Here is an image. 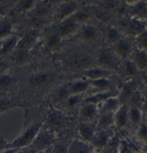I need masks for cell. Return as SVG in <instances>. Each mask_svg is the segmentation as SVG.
Here are the masks:
<instances>
[{"label": "cell", "mask_w": 147, "mask_h": 153, "mask_svg": "<svg viewBox=\"0 0 147 153\" xmlns=\"http://www.w3.org/2000/svg\"><path fill=\"white\" fill-rule=\"evenodd\" d=\"M57 78V74L52 71H36L31 73L27 79V88L32 94L43 90L52 83Z\"/></svg>", "instance_id": "6da1fadb"}, {"label": "cell", "mask_w": 147, "mask_h": 153, "mask_svg": "<svg viewBox=\"0 0 147 153\" xmlns=\"http://www.w3.org/2000/svg\"><path fill=\"white\" fill-rule=\"evenodd\" d=\"M43 127V122H34L28 127H25L21 134L11 143H9V148L23 149L29 147L37 137V134Z\"/></svg>", "instance_id": "7a4b0ae2"}, {"label": "cell", "mask_w": 147, "mask_h": 153, "mask_svg": "<svg viewBox=\"0 0 147 153\" xmlns=\"http://www.w3.org/2000/svg\"><path fill=\"white\" fill-rule=\"evenodd\" d=\"M56 138H55L54 132L43 128L40 132L37 134V137L35 138L34 142L30 146L38 152L50 149V147L52 144H54Z\"/></svg>", "instance_id": "3957f363"}, {"label": "cell", "mask_w": 147, "mask_h": 153, "mask_svg": "<svg viewBox=\"0 0 147 153\" xmlns=\"http://www.w3.org/2000/svg\"><path fill=\"white\" fill-rule=\"evenodd\" d=\"M20 38V36L13 34V36L0 41V57L3 59L10 57V55L15 51Z\"/></svg>", "instance_id": "277c9868"}, {"label": "cell", "mask_w": 147, "mask_h": 153, "mask_svg": "<svg viewBox=\"0 0 147 153\" xmlns=\"http://www.w3.org/2000/svg\"><path fill=\"white\" fill-rule=\"evenodd\" d=\"M66 122V119L64 114L57 110H51L48 112L45 123L47 124L48 128H45L47 129H50L52 131V129L60 128L63 126Z\"/></svg>", "instance_id": "5b68a950"}, {"label": "cell", "mask_w": 147, "mask_h": 153, "mask_svg": "<svg viewBox=\"0 0 147 153\" xmlns=\"http://www.w3.org/2000/svg\"><path fill=\"white\" fill-rule=\"evenodd\" d=\"M78 27V23L75 22L71 17L64 20L57 27L56 33L62 38L73 34Z\"/></svg>", "instance_id": "8992f818"}, {"label": "cell", "mask_w": 147, "mask_h": 153, "mask_svg": "<svg viewBox=\"0 0 147 153\" xmlns=\"http://www.w3.org/2000/svg\"><path fill=\"white\" fill-rule=\"evenodd\" d=\"M18 80L10 74H0V94L4 92H10L17 87Z\"/></svg>", "instance_id": "52a82bcc"}, {"label": "cell", "mask_w": 147, "mask_h": 153, "mask_svg": "<svg viewBox=\"0 0 147 153\" xmlns=\"http://www.w3.org/2000/svg\"><path fill=\"white\" fill-rule=\"evenodd\" d=\"M37 38V30H35V29L29 30L28 32H27L23 36H21L20 38V41H19L16 48L26 50V51H30L31 48L36 44Z\"/></svg>", "instance_id": "ba28073f"}, {"label": "cell", "mask_w": 147, "mask_h": 153, "mask_svg": "<svg viewBox=\"0 0 147 153\" xmlns=\"http://www.w3.org/2000/svg\"><path fill=\"white\" fill-rule=\"evenodd\" d=\"M75 12H77V4L75 2L70 1L63 3L57 12V17L60 22L71 17Z\"/></svg>", "instance_id": "9c48e42d"}, {"label": "cell", "mask_w": 147, "mask_h": 153, "mask_svg": "<svg viewBox=\"0 0 147 153\" xmlns=\"http://www.w3.org/2000/svg\"><path fill=\"white\" fill-rule=\"evenodd\" d=\"M13 22L9 16H5L0 20V41L13 35Z\"/></svg>", "instance_id": "30bf717a"}, {"label": "cell", "mask_w": 147, "mask_h": 153, "mask_svg": "<svg viewBox=\"0 0 147 153\" xmlns=\"http://www.w3.org/2000/svg\"><path fill=\"white\" fill-rule=\"evenodd\" d=\"M67 66L72 68H81L88 66L90 63V58L87 55L75 54L67 59Z\"/></svg>", "instance_id": "8fae6325"}, {"label": "cell", "mask_w": 147, "mask_h": 153, "mask_svg": "<svg viewBox=\"0 0 147 153\" xmlns=\"http://www.w3.org/2000/svg\"><path fill=\"white\" fill-rule=\"evenodd\" d=\"M37 4L36 1L33 0H26V1H18L13 4L12 7V11L15 13H26L28 12H31L35 7Z\"/></svg>", "instance_id": "7c38bea8"}, {"label": "cell", "mask_w": 147, "mask_h": 153, "mask_svg": "<svg viewBox=\"0 0 147 153\" xmlns=\"http://www.w3.org/2000/svg\"><path fill=\"white\" fill-rule=\"evenodd\" d=\"M19 106L24 105L14 98H12L8 96H3V94H0V114L4 113L6 111Z\"/></svg>", "instance_id": "4fadbf2b"}, {"label": "cell", "mask_w": 147, "mask_h": 153, "mask_svg": "<svg viewBox=\"0 0 147 153\" xmlns=\"http://www.w3.org/2000/svg\"><path fill=\"white\" fill-rule=\"evenodd\" d=\"M10 58L12 59L13 62L18 65H24L28 63L30 59V51L16 48L15 51L10 55Z\"/></svg>", "instance_id": "5bb4252c"}, {"label": "cell", "mask_w": 147, "mask_h": 153, "mask_svg": "<svg viewBox=\"0 0 147 153\" xmlns=\"http://www.w3.org/2000/svg\"><path fill=\"white\" fill-rule=\"evenodd\" d=\"M68 153H92V151L86 142L74 141L69 144Z\"/></svg>", "instance_id": "9a60e30c"}, {"label": "cell", "mask_w": 147, "mask_h": 153, "mask_svg": "<svg viewBox=\"0 0 147 153\" xmlns=\"http://www.w3.org/2000/svg\"><path fill=\"white\" fill-rule=\"evenodd\" d=\"M78 132H79V134L82 137L83 141L86 142V143L91 142L95 135L93 128L90 125L86 124V123H81L78 126Z\"/></svg>", "instance_id": "2e32d148"}, {"label": "cell", "mask_w": 147, "mask_h": 153, "mask_svg": "<svg viewBox=\"0 0 147 153\" xmlns=\"http://www.w3.org/2000/svg\"><path fill=\"white\" fill-rule=\"evenodd\" d=\"M98 62L100 65L103 66H113L115 65V59L114 56L113 55V53H111L109 51H100L99 55H98Z\"/></svg>", "instance_id": "e0dca14e"}, {"label": "cell", "mask_w": 147, "mask_h": 153, "mask_svg": "<svg viewBox=\"0 0 147 153\" xmlns=\"http://www.w3.org/2000/svg\"><path fill=\"white\" fill-rule=\"evenodd\" d=\"M146 24L145 22H141L139 20H133L128 22V31L131 35H140L142 32L145 31Z\"/></svg>", "instance_id": "ac0fdd59"}, {"label": "cell", "mask_w": 147, "mask_h": 153, "mask_svg": "<svg viewBox=\"0 0 147 153\" xmlns=\"http://www.w3.org/2000/svg\"><path fill=\"white\" fill-rule=\"evenodd\" d=\"M93 146L96 148H103L105 144L108 143V134L105 130H100L98 134H95L92 141H91Z\"/></svg>", "instance_id": "d6986e66"}, {"label": "cell", "mask_w": 147, "mask_h": 153, "mask_svg": "<svg viewBox=\"0 0 147 153\" xmlns=\"http://www.w3.org/2000/svg\"><path fill=\"white\" fill-rule=\"evenodd\" d=\"M134 63L138 69L147 68V53L143 50H138L135 52L134 55Z\"/></svg>", "instance_id": "ffe728a7"}, {"label": "cell", "mask_w": 147, "mask_h": 153, "mask_svg": "<svg viewBox=\"0 0 147 153\" xmlns=\"http://www.w3.org/2000/svg\"><path fill=\"white\" fill-rule=\"evenodd\" d=\"M128 107L126 105H123L117 111L115 115V121L118 127H124L128 122Z\"/></svg>", "instance_id": "44dd1931"}, {"label": "cell", "mask_w": 147, "mask_h": 153, "mask_svg": "<svg viewBox=\"0 0 147 153\" xmlns=\"http://www.w3.org/2000/svg\"><path fill=\"white\" fill-rule=\"evenodd\" d=\"M90 83L88 82L78 81L69 85V91L71 95H80L89 88Z\"/></svg>", "instance_id": "7402d4cb"}, {"label": "cell", "mask_w": 147, "mask_h": 153, "mask_svg": "<svg viewBox=\"0 0 147 153\" xmlns=\"http://www.w3.org/2000/svg\"><path fill=\"white\" fill-rule=\"evenodd\" d=\"M131 44L128 41V40H125V39H120L117 43H116V51L117 52L122 56V57H126L128 56L130 51H131Z\"/></svg>", "instance_id": "603a6c76"}, {"label": "cell", "mask_w": 147, "mask_h": 153, "mask_svg": "<svg viewBox=\"0 0 147 153\" xmlns=\"http://www.w3.org/2000/svg\"><path fill=\"white\" fill-rule=\"evenodd\" d=\"M108 74H109L108 71L101 69V68H92V69L86 70L84 72L85 76L93 80L99 79V78H105V76H107Z\"/></svg>", "instance_id": "cb8c5ba5"}, {"label": "cell", "mask_w": 147, "mask_h": 153, "mask_svg": "<svg viewBox=\"0 0 147 153\" xmlns=\"http://www.w3.org/2000/svg\"><path fill=\"white\" fill-rule=\"evenodd\" d=\"M61 41V37L56 33H51L49 35L45 40V47L49 50H53L56 47H58Z\"/></svg>", "instance_id": "d4e9b609"}, {"label": "cell", "mask_w": 147, "mask_h": 153, "mask_svg": "<svg viewBox=\"0 0 147 153\" xmlns=\"http://www.w3.org/2000/svg\"><path fill=\"white\" fill-rule=\"evenodd\" d=\"M97 113L96 105L94 104H86L81 109V115L84 119L90 120L95 117Z\"/></svg>", "instance_id": "484cf974"}, {"label": "cell", "mask_w": 147, "mask_h": 153, "mask_svg": "<svg viewBox=\"0 0 147 153\" xmlns=\"http://www.w3.org/2000/svg\"><path fill=\"white\" fill-rule=\"evenodd\" d=\"M111 97V93L110 92H103V93H98L92 97H90L88 98L85 99V103L86 104H96L101 101H105L106 99H108Z\"/></svg>", "instance_id": "4316f807"}, {"label": "cell", "mask_w": 147, "mask_h": 153, "mask_svg": "<svg viewBox=\"0 0 147 153\" xmlns=\"http://www.w3.org/2000/svg\"><path fill=\"white\" fill-rule=\"evenodd\" d=\"M113 122V116L112 115V113L105 112L99 119L98 127L101 128V130H104L105 128H107Z\"/></svg>", "instance_id": "83f0119b"}, {"label": "cell", "mask_w": 147, "mask_h": 153, "mask_svg": "<svg viewBox=\"0 0 147 153\" xmlns=\"http://www.w3.org/2000/svg\"><path fill=\"white\" fill-rule=\"evenodd\" d=\"M81 36L85 40H91L96 37L97 31H96L95 27L92 26H85L82 30Z\"/></svg>", "instance_id": "f1b7e54d"}, {"label": "cell", "mask_w": 147, "mask_h": 153, "mask_svg": "<svg viewBox=\"0 0 147 153\" xmlns=\"http://www.w3.org/2000/svg\"><path fill=\"white\" fill-rule=\"evenodd\" d=\"M119 105V101L116 97H109L104 104V111L105 112H111V111L115 109Z\"/></svg>", "instance_id": "f546056e"}, {"label": "cell", "mask_w": 147, "mask_h": 153, "mask_svg": "<svg viewBox=\"0 0 147 153\" xmlns=\"http://www.w3.org/2000/svg\"><path fill=\"white\" fill-rule=\"evenodd\" d=\"M120 36L121 35L118 29L114 27H111L107 30V39L111 43H117L120 40Z\"/></svg>", "instance_id": "4dcf8cb0"}, {"label": "cell", "mask_w": 147, "mask_h": 153, "mask_svg": "<svg viewBox=\"0 0 147 153\" xmlns=\"http://www.w3.org/2000/svg\"><path fill=\"white\" fill-rule=\"evenodd\" d=\"M128 116L131 120V121L135 124H137L140 120H141V111L140 110L136 108V107H133L132 109L129 111V113H128Z\"/></svg>", "instance_id": "1f68e13d"}, {"label": "cell", "mask_w": 147, "mask_h": 153, "mask_svg": "<svg viewBox=\"0 0 147 153\" xmlns=\"http://www.w3.org/2000/svg\"><path fill=\"white\" fill-rule=\"evenodd\" d=\"M138 68L134 63V61H127L125 64V73L127 75H134L137 73Z\"/></svg>", "instance_id": "d6a6232c"}, {"label": "cell", "mask_w": 147, "mask_h": 153, "mask_svg": "<svg viewBox=\"0 0 147 153\" xmlns=\"http://www.w3.org/2000/svg\"><path fill=\"white\" fill-rule=\"evenodd\" d=\"M88 14H87V13H85L84 11H77V12H75L72 16H71V18L75 21V22H77L78 24L80 23V22H85L87 19H88Z\"/></svg>", "instance_id": "836d02e7"}, {"label": "cell", "mask_w": 147, "mask_h": 153, "mask_svg": "<svg viewBox=\"0 0 147 153\" xmlns=\"http://www.w3.org/2000/svg\"><path fill=\"white\" fill-rule=\"evenodd\" d=\"M137 42L143 51L147 50V30H145L138 36Z\"/></svg>", "instance_id": "e575fe53"}, {"label": "cell", "mask_w": 147, "mask_h": 153, "mask_svg": "<svg viewBox=\"0 0 147 153\" xmlns=\"http://www.w3.org/2000/svg\"><path fill=\"white\" fill-rule=\"evenodd\" d=\"M14 3H6V4H3L0 3V20L3 19L4 17L7 16V12L10 11L11 7H13Z\"/></svg>", "instance_id": "d590c367"}, {"label": "cell", "mask_w": 147, "mask_h": 153, "mask_svg": "<svg viewBox=\"0 0 147 153\" xmlns=\"http://www.w3.org/2000/svg\"><path fill=\"white\" fill-rule=\"evenodd\" d=\"M94 87L97 88H104L106 87L109 85L110 82L107 78H99V79H96V80H93L91 82H90Z\"/></svg>", "instance_id": "8d00e7d4"}, {"label": "cell", "mask_w": 147, "mask_h": 153, "mask_svg": "<svg viewBox=\"0 0 147 153\" xmlns=\"http://www.w3.org/2000/svg\"><path fill=\"white\" fill-rule=\"evenodd\" d=\"M68 147L69 145H66L63 143L55 144L52 153H68Z\"/></svg>", "instance_id": "74e56055"}, {"label": "cell", "mask_w": 147, "mask_h": 153, "mask_svg": "<svg viewBox=\"0 0 147 153\" xmlns=\"http://www.w3.org/2000/svg\"><path fill=\"white\" fill-rule=\"evenodd\" d=\"M80 95H71L67 99H66V104L69 107L75 106L79 101H80Z\"/></svg>", "instance_id": "f35d334b"}, {"label": "cell", "mask_w": 147, "mask_h": 153, "mask_svg": "<svg viewBox=\"0 0 147 153\" xmlns=\"http://www.w3.org/2000/svg\"><path fill=\"white\" fill-rule=\"evenodd\" d=\"M9 67V64L6 62L5 59H3L0 57V74L6 73V70Z\"/></svg>", "instance_id": "ab89813d"}, {"label": "cell", "mask_w": 147, "mask_h": 153, "mask_svg": "<svg viewBox=\"0 0 147 153\" xmlns=\"http://www.w3.org/2000/svg\"><path fill=\"white\" fill-rule=\"evenodd\" d=\"M132 88L131 86H129V85H128V86H125V88H123V90H122V98L123 99H127V98H128L132 94Z\"/></svg>", "instance_id": "60d3db41"}, {"label": "cell", "mask_w": 147, "mask_h": 153, "mask_svg": "<svg viewBox=\"0 0 147 153\" xmlns=\"http://www.w3.org/2000/svg\"><path fill=\"white\" fill-rule=\"evenodd\" d=\"M138 134L141 138H147V126L146 124H142L138 129Z\"/></svg>", "instance_id": "b9f144b4"}, {"label": "cell", "mask_w": 147, "mask_h": 153, "mask_svg": "<svg viewBox=\"0 0 147 153\" xmlns=\"http://www.w3.org/2000/svg\"><path fill=\"white\" fill-rule=\"evenodd\" d=\"M8 144L9 143H7L4 139V136H1L0 137V153L2 152L3 151H4L5 149L8 148Z\"/></svg>", "instance_id": "7bdbcfd3"}, {"label": "cell", "mask_w": 147, "mask_h": 153, "mask_svg": "<svg viewBox=\"0 0 147 153\" xmlns=\"http://www.w3.org/2000/svg\"><path fill=\"white\" fill-rule=\"evenodd\" d=\"M16 153H37L36 150H34L31 146L27 147V148H23V149H19Z\"/></svg>", "instance_id": "ee69618b"}, {"label": "cell", "mask_w": 147, "mask_h": 153, "mask_svg": "<svg viewBox=\"0 0 147 153\" xmlns=\"http://www.w3.org/2000/svg\"><path fill=\"white\" fill-rule=\"evenodd\" d=\"M19 149H15V148H7V149H5L4 151H3L1 153H16L17 152V151H18Z\"/></svg>", "instance_id": "f6af8a7d"}, {"label": "cell", "mask_w": 147, "mask_h": 153, "mask_svg": "<svg viewBox=\"0 0 147 153\" xmlns=\"http://www.w3.org/2000/svg\"><path fill=\"white\" fill-rule=\"evenodd\" d=\"M146 111H147V103H146Z\"/></svg>", "instance_id": "bcb514c9"}]
</instances>
